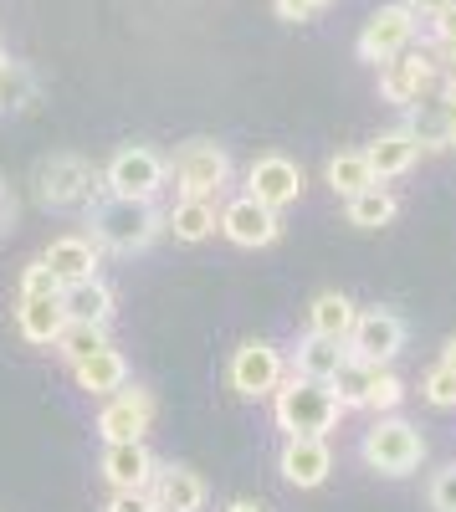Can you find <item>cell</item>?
<instances>
[{
  "mask_svg": "<svg viewBox=\"0 0 456 512\" xmlns=\"http://www.w3.org/2000/svg\"><path fill=\"white\" fill-rule=\"evenodd\" d=\"M88 226H93V241L98 251H118V256H134L144 251L159 231H164V216L154 210V200H123V195H98L88 205Z\"/></svg>",
  "mask_w": 456,
  "mask_h": 512,
  "instance_id": "obj_1",
  "label": "cell"
},
{
  "mask_svg": "<svg viewBox=\"0 0 456 512\" xmlns=\"http://www.w3.org/2000/svg\"><path fill=\"white\" fill-rule=\"evenodd\" d=\"M272 415H277V431H287V441L293 436H323L339 425V400L328 384L318 379H303V374H282V384L272 390Z\"/></svg>",
  "mask_w": 456,
  "mask_h": 512,
  "instance_id": "obj_2",
  "label": "cell"
},
{
  "mask_svg": "<svg viewBox=\"0 0 456 512\" xmlns=\"http://www.w3.org/2000/svg\"><path fill=\"white\" fill-rule=\"evenodd\" d=\"M31 185L47 210H88L103 195V175L82 154H47L36 164Z\"/></svg>",
  "mask_w": 456,
  "mask_h": 512,
  "instance_id": "obj_3",
  "label": "cell"
},
{
  "mask_svg": "<svg viewBox=\"0 0 456 512\" xmlns=\"http://www.w3.org/2000/svg\"><path fill=\"white\" fill-rule=\"evenodd\" d=\"M359 456H364L369 472H380V477H410L421 466V456H426V436L410 420H400V415H380L364 431Z\"/></svg>",
  "mask_w": 456,
  "mask_h": 512,
  "instance_id": "obj_4",
  "label": "cell"
},
{
  "mask_svg": "<svg viewBox=\"0 0 456 512\" xmlns=\"http://www.w3.org/2000/svg\"><path fill=\"white\" fill-rule=\"evenodd\" d=\"M170 175H175V190L180 200H216L231 180V154L211 139H190L175 149L170 159Z\"/></svg>",
  "mask_w": 456,
  "mask_h": 512,
  "instance_id": "obj_5",
  "label": "cell"
},
{
  "mask_svg": "<svg viewBox=\"0 0 456 512\" xmlns=\"http://www.w3.org/2000/svg\"><path fill=\"white\" fill-rule=\"evenodd\" d=\"M164 180H170V164H164L154 149H144V144L118 149L108 159V169H103V190L123 195V200H154L164 190Z\"/></svg>",
  "mask_w": 456,
  "mask_h": 512,
  "instance_id": "obj_6",
  "label": "cell"
},
{
  "mask_svg": "<svg viewBox=\"0 0 456 512\" xmlns=\"http://www.w3.org/2000/svg\"><path fill=\"white\" fill-rule=\"evenodd\" d=\"M344 344H349V359H359L369 369H390V359L405 349V323L390 308H369V313L354 318Z\"/></svg>",
  "mask_w": 456,
  "mask_h": 512,
  "instance_id": "obj_7",
  "label": "cell"
},
{
  "mask_svg": "<svg viewBox=\"0 0 456 512\" xmlns=\"http://www.w3.org/2000/svg\"><path fill=\"white\" fill-rule=\"evenodd\" d=\"M416 16H410L400 0L395 6H380L375 16L364 21V31H359V62H369V67H385V62H395L400 52H410V41H416Z\"/></svg>",
  "mask_w": 456,
  "mask_h": 512,
  "instance_id": "obj_8",
  "label": "cell"
},
{
  "mask_svg": "<svg viewBox=\"0 0 456 512\" xmlns=\"http://www.w3.org/2000/svg\"><path fill=\"white\" fill-rule=\"evenodd\" d=\"M303 190H308V175H303V164H293L287 154H262L252 169H246V195H252L257 205H267V210H282V205L303 200Z\"/></svg>",
  "mask_w": 456,
  "mask_h": 512,
  "instance_id": "obj_9",
  "label": "cell"
},
{
  "mask_svg": "<svg viewBox=\"0 0 456 512\" xmlns=\"http://www.w3.org/2000/svg\"><path fill=\"white\" fill-rule=\"evenodd\" d=\"M282 374H287V364L267 338H252V344H241L231 354V390L246 395V400H267L282 384Z\"/></svg>",
  "mask_w": 456,
  "mask_h": 512,
  "instance_id": "obj_10",
  "label": "cell"
},
{
  "mask_svg": "<svg viewBox=\"0 0 456 512\" xmlns=\"http://www.w3.org/2000/svg\"><path fill=\"white\" fill-rule=\"evenodd\" d=\"M436 62L426 57V52H400L395 62H385L380 67V98L390 103V108H416L431 88H436Z\"/></svg>",
  "mask_w": 456,
  "mask_h": 512,
  "instance_id": "obj_11",
  "label": "cell"
},
{
  "mask_svg": "<svg viewBox=\"0 0 456 512\" xmlns=\"http://www.w3.org/2000/svg\"><path fill=\"white\" fill-rule=\"evenodd\" d=\"M154 425V395L149 390H129L123 384L118 395H108V405H103V415H98V431H103V441L108 446H118V441H144V431Z\"/></svg>",
  "mask_w": 456,
  "mask_h": 512,
  "instance_id": "obj_12",
  "label": "cell"
},
{
  "mask_svg": "<svg viewBox=\"0 0 456 512\" xmlns=\"http://www.w3.org/2000/svg\"><path fill=\"white\" fill-rule=\"evenodd\" d=\"M216 226L226 231V241H236V246H272L277 236H282V216L277 210H267V205H257L252 195H241V200H231L221 216H216Z\"/></svg>",
  "mask_w": 456,
  "mask_h": 512,
  "instance_id": "obj_13",
  "label": "cell"
},
{
  "mask_svg": "<svg viewBox=\"0 0 456 512\" xmlns=\"http://www.w3.org/2000/svg\"><path fill=\"white\" fill-rule=\"evenodd\" d=\"M277 472L293 482V487H323L328 482V472H334V451H328V441L323 436H293L282 446V456H277Z\"/></svg>",
  "mask_w": 456,
  "mask_h": 512,
  "instance_id": "obj_14",
  "label": "cell"
},
{
  "mask_svg": "<svg viewBox=\"0 0 456 512\" xmlns=\"http://www.w3.org/2000/svg\"><path fill=\"white\" fill-rule=\"evenodd\" d=\"M103 477L113 492H149L159 477V461L149 456L144 441H118L103 451Z\"/></svg>",
  "mask_w": 456,
  "mask_h": 512,
  "instance_id": "obj_15",
  "label": "cell"
},
{
  "mask_svg": "<svg viewBox=\"0 0 456 512\" xmlns=\"http://www.w3.org/2000/svg\"><path fill=\"white\" fill-rule=\"evenodd\" d=\"M98 241L93 236H57L52 246H47V272L62 282V287H77V282H93L98 277Z\"/></svg>",
  "mask_w": 456,
  "mask_h": 512,
  "instance_id": "obj_16",
  "label": "cell"
},
{
  "mask_svg": "<svg viewBox=\"0 0 456 512\" xmlns=\"http://www.w3.org/2000/svg\"><path fill=\"white\" fill-rule=\"evenodd\" d=\"M369 169H375V180H395V175H410L421 159V139L416 128H390V134H380L375 144L364 149Z\"/></svg>",
  "mask_w": 456,
  "mask_h": 512,
  "instance_id": "obj_17",
  "label": "cell"
},
{
  "mask_svg": "<svg viewBox=\"0 0 456 512\" xmlns=\"http://www.w3.org/2000/svg\"><path fill=\"white\" fill-rule=\"evenodd\" d=\"M149 497H154L159 512H200L205 507V482H200V472H190V466H159Z\"/></svg>",
  "mask_w": 456,
  "mask_h": 512,
  "instance_id": "obj_18",
  "label": "cell"
},
{
  "mask_svg": "<svg viewBox=\"0 0 456 512\" xmlns=\"http://www.w3.org/2000/svg\"><path fill=\"white\" fill-rule=\"evenodd\" d=\"M16 328L26 344H57V333L67 328L62 297H21L16 303Z\"/></svg>",
  "mask_w": 456,
  "mask_h": 512,
  "instance_id": "obj_19",
  "label": "cell"
},
{
  "mask_svg": "<svg viewBox=\"0 0 456 512\" xmlns=\"http://www.w3.org/2000/svg\"><path fill=\"white\" fill-rule=\"evenodd\" d=\"M62 313L72 318V323H103L108 328V318H113V287L108 282H77V287H62Z\"/></svg>",
  "mask_w": 456,
  "mask_h": 512,
  "instance_id": "obj_20",
  "label": "cell"
},
{
  "mask_svg": "<svg viewBox=\"0 0 456 512\" xmlns=\"http://www.w3.org/2000/svg\"><path fill=\"white\" fill-rule=\"evenodd\" d=\"M354 318H359V308L349 303L344 292H318V297H313V308H308V333L344 344L349 328H354Z\"/></svg>",
  "mask_w": 456,
  "mask_h": 512,
  "instance_id": "obj_21",
  "label": "cell"
},
{
  "mask_svg": "<svg viewBox=\"0 0 456 512\" xmlns=\"http://www.w3.org/2000/svg\"><path fill=\"white\" fill-rule=\"evenodd\" d=\"M72 374H77V384H82L88 395H118L123 384H129V364H123L118 349H98L93 359L72 364Z\"/></svg>",
  "mask_w": 456,
  "mask_h": 512,
  "instance_id": "obj_22",
  "label": "cell"
},
{
  "mask_svg": "<svg viewBox=\"0 0 456 512\" xmlns=\"http://www.w3.org/2000/svg\"><path fill=\"white\" fill-rule=\"evenodd\" d=\"M344 359H349V349H344V344H334V338H318V333H308L303 344H298V354H293V374L328 384V379L339 374V364H344Z\"/></svg>",
  "mask_w": 456,
  "mask_h": 512,
  "instance_id": "obj_23",
  "label": "cell"
},
{
  "mask_svg": "<svg viewBox=\"0 0 456 512\" xmlns=\"http://www.w3.org/2000/svg\"><path fill=\"white\" fill-rule=\"evenodd\" d=\"M164 231L185 246H200L205 236L216 231V200H180L170 216H164Z\"/></svg>",
  "mask_w": 456,
  "mask_h": 512,
  "instance_id": "obj_24",
  "label": "cell"
},
{
  "mask_svg": "<svg viewBox=\"0 0 456 512\" xmlns=\"http://www.w3.org/2000/svg\"><path fill=\"white\" fill-rule=\"evenodd\" d=\"M328 185H334L344 200H354L359 190H369V185H380L375 180V169H369V159H364V149H339L334 159H328Z\"/></svg>",
  "mask_w": 456,
  "mask_h": 512,
  "instance_id": "obj_25",
  "label": "cell"
},
{
  "mask_svg": "<svg viewBox=\"0 0 456 512\" xmlns=\"http://www.w3.org/2000/svg\"><path fill=\"white\" fill-rule=\"evenodd\" d=\"M395 210H400V200H395L385 185H369V190H359V195L349 200V226H359V231H380V226L395 221Z\"/></svg>",
  "mask_w": 456,
  "mask_h": 512,
  "instance_id": "obj_26",
  "label": "cell"
},
{
  "mask_svg": "<svg viewBox=\"0 0 456 512\" xmlns=\"http://www.w3.org/2000/svg\"><path fill=\"white\" fill-rule=\"evenodd\" d=\"M67 364H82V359H93L98 349H108V328L103 323H72L67 318V328L57 333V344H52Z\"/></svg>",
  "mask_w": 456,
  "mask_h": 512,
  "instance_id": "obj_27",
  "label": "cell"
},
{
  "mask_svg": "<svg viewBox=\"0 0 456 512\" xmlns=\"http://www.w3.org/2000/svg\"><path fill=\"white\" fill-rule=\"evenodd\" d=\"M369 384H375V369H369V364H359V359H344V364H339V374L328 379V390H334L339 410H364Z\"/></svg>",
  "mask_w": 456,
  "mask_h": 512,
  "instance_id": "obj_28",
  "label": "cell"
},
{
  "mask_svg": "<svg viewBox=\"0 0 456 512\" xmlns=\"http://www.w3.org/2000/svg\"><path fill=\"white\" fill-rule=\"evenodd\" d=\"M31 103H36V77H31V67L6 57V67H0V108H31Z\"/></svg>",
  "mask_w": 456,
  "mask_h": 512,
  "instance_id": "obj_29",
  "label": "cell"
},
{
  "mask_svg": "<svg viewBox=\"0 0 456 512\" xmlns=\"http://www.w3.org/2000/svg\"><path fill=\"white\" fill-rule=\"evenodd\" d=\"M400 400H405L400 374L375 369V384H369V395H364V410H375V415H395V410H400Z\"/></svg>",
  "mask_w": 456,
  "mask_h": 512,
  "instance_id": "obj_30",
  "label": "cell"
},
{
  "mask_svg": "<svg viewBox=\"0 0 456 512\" xmlns=\"http://www.w3.org/2000/svg\"><path fill=\"white\" fill-rule=\"evenodd\" d=\"M421 395L436 405V410H456V374L446 364H436L426 379H421Z\"/></svg>",
  "mask_w": 456,
  "mask_h": 512,
  "instance_id": "obj_31",
  "label": "cell"
},
{
  "mask_svg": "<svg viewBox=\"0 0 456 512\" xmlns=\"http://www.w3.org/2000/svg\"><path fill=\"white\" fill-rule=\"evenodd\" d=\"M21 297H62V282L47 272V262H41V256L21 272Z\"/></svg>",
  "mask_w": 456,
  "mask_h": 512,
  "instance_id": "obj_32",
  "label": "cell"
},
{
  "mask_svg": "<svg viewBox=\"0 0 456 512\" xmlns=\"http://www.w3.org/2000/svg\"><path fill=\"white\" fill-rule=\"evenodd\" d=\"M431 512H456V466H441L431 477Z\"/></svg>",
  "mask_w": 456,
  "mask_h": 512,
  "instance_id": "obj_33",
  "label": "cell"
},
{
  "mask_svg": "<svg viewBox=\"0 0 456 512\" xmlns=\"http://www.w3.org/2000/svg\"><path fill=\"white\" fill-rule=\"evenodd\" d=\"M282 21H313L318 11H328V0H272Z\"/></svg>",
  "mask_w": 456,
  "mask_h": 512,
  "instance_id": "obj_34",
  "label": "cell"
},
{
  "mask_svg": "<svg viewBox=\"0 0 456 512\" xmlns=\"http://www.w3.org/2000/svg\"><path fill=\"white\" fill-rule=\"evenodd\" d=\"M103 512H159V507H154L149 492H113Z\"/></svg>",
  "mask_w": 456,
  "mask_h": 512,
  "instance_id": "obj_35",
  "label": "cell"
},
{
  "mask_svg": "<svg viewBox=\"0 0 456 512\" xmlns=\"http://www.w3.org/2000/svg\"><path fill=\"white\" fill-rule=\"evenodd\" d=\"M431 26H436V47H441V52H451V47H456V0H451V6H446Z\"/></svg>",
  "mask_w": 456,
  "mask_h": 512,
  "instance_id": "obj_36",
  "label": "cell"
},
{
  "mask_svg": "<svg viewBox=\"0 0 456 512\" xmlns=\"http://www.w3.org/2000/svg\"><path fill=\"white\" fill-rule=\"evenodd\" d=\"M400 6H405L410 16H416V21H436V16L451 6V0H400Z\"/></svg>",
  "mask_w": 456,
  "mask_h": 512,
  "instance_id": "obj_37",
  "label": "cell"
},
{
  "mask_svg": "<svg viewBox=\"0 0 456 512\" xmlns=\"http://www.w3.org/2000/svg\"><path fill=\"white\" fill-rule=\"evenodd\" d=\"M11 226H16V195H11L6 180H0V236H11Z\"/></svg>",
  "mask_w": 456,
  "mask_h": 512,
  "instance_id": "obj_38",
  "label": "cell"
},
{
  "mask_svg": "<svg viewBox=\"0 0 456 512\" xmlns=\"http://www.w3.org/2000/svg\"><path fill=\"white\" fill-rule=\"evenodd\" d=\"M441 139H446V149H456V103L441 108Z\"/></svg>",
  "mask_w": 456,
  "mask_h": 512,
  "instance_id": "obj_39",
  "label": "cell"
},
{
  "mask_svg": "<svg viewBox=\"0 0 456 512\" xmlns=\"http://www.w3.org/2000/svg\"><path fill=\"white\" fill-rule=\"evenodd\" d=\"M451 103H456V72L441 77V108H451Z\"/></svg>",
  "mask_w": 456,
  "mask_h": 512,
  "instance_id": "obj_40",
  "label": "cell"
},
{
  "mask_svg": "<svg viewBox=\"0 0 456 512\" xmlns=\"http://www.w3.org/2000/svg\"><path fill=\"white\" fill-rule=\"evenodd\" d=\"M441 364H446V369L456 374V333H451V338H446V344H441Z\"/></svg>",
  "mask_w": 456,
  "mask_h": 512,
  "instance_id": "obj_41",
  "label": "cell"
},
{
  "mask_svg": "<svg viewBox=\"0 0 456 512\" xmlns=\"http://www.w3.org/2000/svg\"><path fill=\"white\" fill-rule=\"evenodd\" d=\"M226 512H267V507H262V502H246V497H241V502H231Z\"/></svg>",
  "mask_w": 456,
  "mask_h": 512,
  "instance_id": "obj_42",
  "label": "cell"
},
{
  "mask_svg": "<svg viewBox=\"0 0 456 512\" xmlns=\"http://www.w3.org/2000/svg\"><path fill=\"white\" fill-rule=\"evenodd\" d=\"M441 57H446V62H451V72H456V47H451V52H441Z\"/></svg>",
  "mask_w": 456,
  "mask_h": 512,
  "instance_id": "obj_43",
  "label": "cell"
},
{
  "mask_svg": "<svg viewBox=\"0 0 456 512\" xmlns=\"http://www.w3.org/2000/svg\"><path fill=\"white\" fill-rule=\"evenodd\" d=\"M0 67H6V52H0Z\"/></svg>",
  "mask_w": 456,
  "mask_h": 512,
  "instance_id": "obj_44",
  "label": "cell"
}]
</instances>
